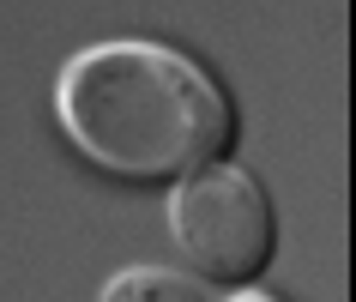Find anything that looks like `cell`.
I'll use <instances>...</instances> for the list:
<instances>
[{"mask_svg":"<svg viewBox=\"0 0 356 302\" xmlns=\"http://www.w3.org/2000/svg\"><path fill=\"white\" fill-rule=\"evenodd\" d=\"M55 115L91 164L133 182H181L229 139V97L193 55L145 37L91 42L60 67Z\"/></svg>","mask_w":356,"mask_h":302,"instance_id":"cell-1","label":"cell"},{"mask_svg":"<svg viewBox=\"0 0 356 302\" xmlns=\"http://www.w3.org/2000/svg\"><path fill=\"white\" fill-rule=\"evenodd\" d=\"M169 236L181 266L218 290H248L272 260V200L248 164H200L169 193Z\"/></svg>","mask_w":356,"mask_h":302,"instance_id":"cell-2","label":"cell"},{"mask_svg":"<svg viewBox=\"0 0 356 302\" xmlns=\"http://www.w3.org/2000/svg\"><path fill=\"white\" fill-rule=\"evenodd\" d=\"M109 302H127V296H188V302H211L218 284L200 278V272H163V266H133V272H115L103 284Z\"/></svg>","mask_w":356,"mask_h":302,"instance_id":"cell-3","label":"cell"}]
</instances>
